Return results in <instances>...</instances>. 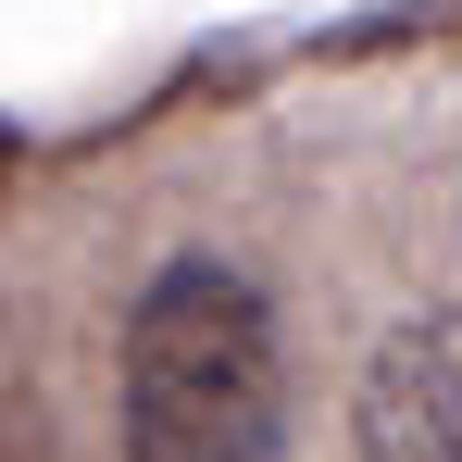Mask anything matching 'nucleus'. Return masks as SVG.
Returning <instances> with one entry per match:
<instances>
[{
    "mask_svg": "<svg viewBox=\"0 0 462 462\" xmlns=\"http://www.w3.org/2000/svg\"><path fill=\"white\" fill-rule=\"evenodd\" d=\"M113 450L125 462H275V312L237 263L175 250L138 288Z\"/></svg>",
    "mask_w": 462,
    "mask_h": 462,
    "instance_id": "obj_1",
    "label": "nucleus"
},
{
    "mask_svg": "<svg viewBox=\"0 0 462 462\" xmlns=\"http://www.w3.org/2000/svg\"><path fill=\"white\" fill-rule=\"evenodd\" d=\"M350 450L363 462H462V312L387 325L350 387Z\"/></svg>",
    "mask_w": 462,
    "mask_h": 462,
    "instance_id": "obj_2",
    "label": "nucleus"
}]
</instances>
